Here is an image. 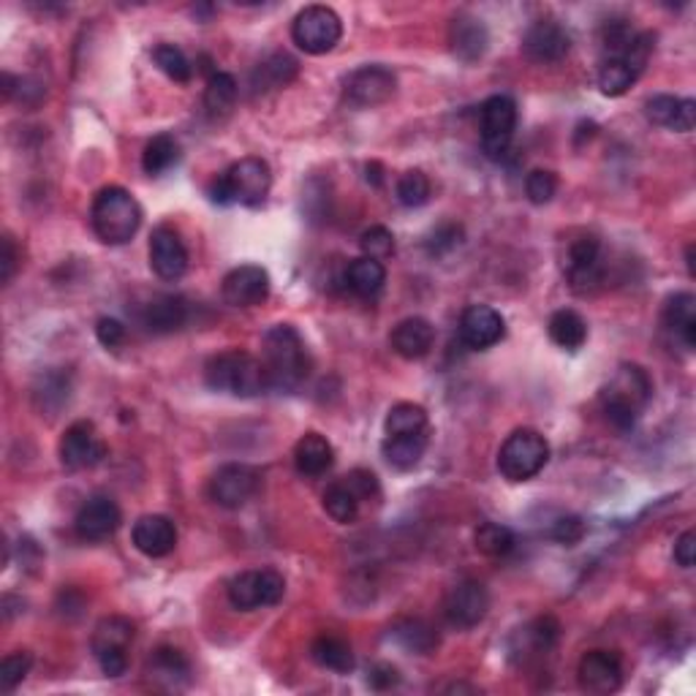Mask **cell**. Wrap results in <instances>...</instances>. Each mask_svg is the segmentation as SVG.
<instances>
[{
    "label": "cell",
    "instance_id": "6da1fadb",
    "mask_svg": "<svg viewBox=\"0 0 696 696\" xmlns=\"http://www.w3.org/2000/svg\"><path fill=\"white\" fill-rule=\"evenodd\" d=\"M265 368L270 379V390L296 392L311 375V353L305 340L291 324H276L265 335Z\"/></svg>",
    "mask_w": 696,
    "mask_h": 696
},
{
    "label": "cell",
    "instance_id": "7a4b0ae2",
    "mask_svg": "<svg viewBox=\"0 0 696 696\" xmlns=\"http://www.w3.org/2000/svg\"><path fill=\"white\" fill-rule=\"evenodd\" d=\"M204 384L213 392H226L234 397H259L270 390L265 362L239 348L215 353L204 364Z\"/></svg>",
    "mask_w": 696,
    "mask_h": 696
},
{
    "label": "cell",
    "instance_id": "3957f363",
    "mask_svg": "<svg viewBox=\"0 0 696 696\" xmlns=\"http://www.w3.org/2000/svg\"><path fill=\"white\" fill-rule=\"evenodd\" d=\"M650 395H653V384L648 373L639 364H620L613 381L602 390V411L615 430L629 433L635 430Z\"/></svg>",
    "mask_w": 696,
    "mask_h": 696
},
{
    "label": "cell",
    "instance_id": "277c9868",
    "mask_svg": "<svg viewBox=\"0 0 696 696\" xmlns=\"http://www.w3.org/2000/svg\"><path fill=\"white\" fill-rule=\"evenodd\" d=\"M96 237L106 245H125L142 226V207L125 188L106 186L96 193L90 207Z\"/></svg>",
    "mask_w": 696,
    "mask_h": 696
},
{
    "label": "cell",
    "instance_id": "5b68a950",
    "mask_svg": "<svg viewBox=\"0 0 696 696\" xmlns=\"http://www.w3.org/2000/svg\"><path fill=\"white\" fill-rule=\"evenodd\" d=\"M272 172L261 158H243L232 164L224 175L210 182V199L215 204H243V207H259L270 197Z\"/></svg>",
    "mask_w": 696,
    "mask_h": 696
},
{
    "label": "cell",
    "instance_id": "8992f818",
    "mask_svg": "<svg viewBox=\"0 0 696 696\" xmlns=\"http://www.w3.org/2000/svg\"><path fill=\"white\" fill-rule=\"evenodd\" d=\"M550 463V444L539 430L520 427L504 441L498 452V471L509 482H530Z\"/></svg>",
    "mask_w": 696,
    "mask_h": 696
},
{
    "label": "cell",
    "instance_id": "52a82bcc",
    "mask_svg": "<svg viewBox=\"0 0 696 696\" xmlns=\"http://www.w3.org/2000/svg\"><path fill=\"white\" fill-rule=\"evenodd\" d=\"M291 38L305 55H327L344 38V22L329 5H305L291 22Z\"/></svg>",
    "mask_w": 696,
    "mask_h": 696
},
{
    "label": "cell",
    "instance_id": "ba28073f",
    "mask_svg": "<svg viewBox=\"0 0 696 696\" xmlns=\"http://www.w3.org/2000/svg\"><path fill=\"white\" fill-rule=\"evenodd\" d=\"M287 593V580L276 569H254L237 574L226 587L229 604L239 613H254L261 607H276Z\"/></svg>",
    "mask_w": 696,
    "mask_h": 696
},
{
    "label": "cell",
    "instance_id": "9c48e42d",
    "mask_svg": "<svg viewBox=\"0 0 696 696\" xmlns=\"http://www.w3.org/2000/svg\"><path fill=\"white\" fill-rule=\"evenodd\" d=\"M134 642V624L128 618H104L96 626L90 648H93L96 661L106 677H120L128 670V648Z\"/></svg>",
    "mask_w": 696,
    "mask_h": 696
},
{
    "label": "cell",
    "instance_id": "30bf717a",
    "mask_svg": "<svg viewBox=\"0 0 696 696\" xmlns=\"http://www.w3.org/2000/svg\"><path fill=\"white\" fill-rule=\"evenodd\" d=\"M517 131V104L509 96H490L482 104V150L490 161H504Z\"/></svg>",
    "mask_w": 696,
    "mask_h": 696
},
{
    "label": "cell",
    "instance_id": "8fae6325",
    "mask_svg": "<svg viewBox=\"0 0 696 696\" xmlns=\"http://www.w3.org/2000/svg\"><path fill=\"white\" fill-rule=\"evenodd\" d=\"M563 276L577 294H591L604 281L602 243L593 234H580L563 254Z\"/></svg>",
    "mask_w": 696,
    "mask_h": 696
},
{
    "label": "cell",
    "instance_id": "7c38bea8",
    "mask_svg": "<svg viewBox=\"0 0 696 696\" xmlns=\"http://www.w3.org/2000/svg\"><path fill=\"white\" fill-rule=\"evenodd\" d=\"M397 90V77L392 68L379 66H362L357 71H351L344 82V96L351 106L359 110H373V106L386 104V101L395 96Z\"/></svg>",
    "mask_w": 696,
    "mask_h": 696
},
{
    "label": "cell",
    "instance_id": "4fadbf2b",
    "mask_svg": "<svg viewBox=\"0 0 696 696\" xmlns=\"http://www.w3.org/2000/svg\"><path fill=\"white\" fill-rule=\"evenodd\" d=\"M106 458V444L99 427L88 419H79L66 427L60 438V463L68 471H90Z\"/></svg>",
    "mask_w": 696,
    "mask_h": 696
},
{
    "label": "cell",
    "instance_id": "5bb4252c",
    "mask_svg": "<svg viewBox=\"0 0 696 696\" xmlns=\"http://www.w3.org/2000/svg\"><path fill=\"white\" fill-rule=\"evenodd\" d=\"M259 471L245 463L221 465L210 479V498L221 509H243L259 490Z\"/></svg>",
    "mask_w": 696,
    "mask_h": 696
},
{
    "label": "cell",
    "instance_id": "9a60e30c",
    "mask_svg": "<svg viewBox=\"0 0 696 696\" xmlns=\"http://www.w3.org/2000/svg\"><path fill=\"white\" fill-rule=\"evenodd\" d=\"M490 613V593L482 582L463 580L449 591L444 602V615H447L452 629L468 631L482 624Z\"/></svg>",
    "mask_w": 696,
    "mask_h": 696
},
{
    "label": "cell",
    "instance_id": "2e32d148",
    "mask_svg": "<svg viewBox=\"0 0 696 696\" xmlns=\"http://www.w3.org/2000/svg\"><path fill=\"white\" fill-rule=\"evenodd\" d=\"M577 681L587 694H615L624 686V661L613 650H591L580 659Z\"/></svg>",
    "mask_w": 696,
    "mask_h": 696
},
{
    "label": "cell",
    "instance_id": "e0dca14e",
    "mask_svg": "<svg viewBox=\"0 0 696 696\" xmlns=\"http://www.w3.org/2000/svg\"><path fill=\"white\" fill-rule=\"evenodd\" d=\"M458 333L471 351H487L506 338V322L495 307L468 305L460 316Z\"/></svg>",
    "mask_w": 696,
    "mask_h": 696
},
{
    "label": "cell",
    "instance_id": "ac0fdd59",
    "mask_svg": "<svg viewBox=\"0 0 696 696\" xmlns=\"http://www.w3.org/2000/svg\"><path fill=\"white\" fill-rule=\"evenodd\" d=\"M572 49V36L558 20H536L523 36V53L534 63H558Z\"/></svg>",
    "mask_w": 696,
    "mask_h": 696
},
{
    "label": "cell",
    "instance_id": "d6986e66",
    "mask_svg": "<svg viewBox=\"0 0 696 696\" xmlns=\"http://www.w3.org/2000/svg\"><path fill=\"white\" fill-rule=\"evenodd\" d=\"M120 523H123V515H120L115 501L110 495H93L79 506L77 517H74V530L85 541H104L117 534Z\"/></svg>",
    "mask_w": 696,
    "mask_h": 696
},
{
    "label": "cell",
    "instance_id": "ffe728a7",
    "mask_svg": "<svg viewBox=\"0 0 696 696\" xmlns=\"http://www.w3.org/2000/svg\"><path fill=\"white\" fill-rule=\"evenodd\" d=\"M150 267L161 281H180L188 272V248L175 226H158L150 234Z\"/></svg>",
    "mask_w": 696,
    "mask_h": 696
},
{
    "label": "cell",
    "instance_id": "44dd1931",
    "mask_svg": "<svg viewBox=\"0 0 696 696\" xmlns=\"http://www.w3.org/2000/svg\"><path fill=\"white\" fill-rule=\"evenodd\" d=\"M221 294H224L226 305L232 307H256L270 296V276L259 265L234 267L224 278Z\"/></svg>",
    "mask_w": 696,
    "mask_h": 696
},
{
    "label": "cell",
    "instance_id": "7402d4cb",
    "mask_svg": "<svg viewBox=\"0 0 696 696\" xmlns=\"http://www.w3.org/2000/svg\"><path fill=\"white\" fill-rule=\"evenodd\" d=\"M131 541L136 550L147 558H167L172 555L177 547V528L169 517L164 515H145L134 523Z\"/></svg>",
    "mask_w": 696,
    "mask_h": 696
},
{
    "label": "cell",
    "instance_id": "603a6c76",
    "mask_svg": "<svg viewBox=\"0 0 696 696\" xmlns=\"http://www.w3.org/2000/svg\"><path fill=\"white\" fill-rule=\"evenodd\" d=\"M147 677L164 692H182L191 683V664L182 650L164 644V648L153 650L150 661H147Z\"/></svg>",
    "mask_w": 696,
    "mask_h": 696
},
{
    "label": "cell",
    "instance_id": "cb8c5ba5",
    "mask_svg": "<svg viewBox=\"0 0 696 696\" xmlns=\"http://www.w3.org/2000/svg\"><path fill=\"white\" fill-rule=\"evenodd\" d=\"M490 44V33L482 20L471 14H458L449 25V47L452 55L463 63H476L484 58Z\"/></svg>",
    "mask_w": 696,
    "mask_h": 696
},
{
    "label": "cell",
    "instance_id": "d4e9b609",
    "mask_svg": "<svg viewBox=\"0 0 696 696\" xmlns=\"http://www.w3.org/2000/svg\"><path fill=\"white\" fill-rule=\"evenodd\" d=\"M644 115L653 125L661 128L677 131V134H688L696 123V101L694 99H677V96H653L644 104Z\"/></svg>",
    "mask_w": 696,
    "mask_h": 696
},
{
    "label": "cell",
    "instance_id": "484cf974",
    "mask_svg": "<svg viewBox=\"0 0 696 696\" xmlns=\"http://www.w3.org/2000/svg\"><path fill=\"white\" fill-rule=\"evenodd\" d=\"M390 344L395 348L397 357L408 359V362L425 359L427 353H430L433 344H436V327L422 316L403 318V322L395 324V329H392Z\"/></svg>",
    "mask_w": 696,
    "mask_h": 696
},
{
    "label": "cell",
    "instance_id": "4316f807",
    "mask_svg": "<svg viewBox=\"0 0 696 696\" xmlns=\"http://www.w3.org/2000/svg\"><path fill=\"white\" fill-rule=\"evenodd\" d=\"M558 637H561V624L552 615H541V618L530 620L517 631L515 642H512V655L528 661L536 659V655L550 653L558 644Z\"/></svg>",
    "mask_w": 696,
    "mask_h": 696
},
{
    "label": "cell",
    "instance_id": "83f0119b",
    "mask_svg": "<svg viewBox=\"0 0 696 696\" xmlns=\"http://www.w3.org/2000/svg\"><path fill=\"white\" fill-rule=\"evenodd\" d=\"M661 322H664V329L677 340L686 351H694L696 348V296L688 294V291H681V294L670 296L664 305V313H661Z\"/></svg>",
    "mask_w": 696,
    "mask_h": 696
},
{
    "label": "cell",
    "instance_id": "f1b7e54d",
    "mask_svg": "<svg viewBox=\"0 0 696 696\" xmlns=\"http://www.w3.org/2000/svg\"><path fill=\"white\" fill-rule=\"evenodd\" d=\"M188 322V302L177 294H158L142 307V324L156 335H169Z\"/></svg>",
    "mask_w": 696,
    "mask_h": 696
},
{
    "label": "cell",
    "instance_id": "f546056e",
    "mask_svg": "<svg viewBox=\"0 0 696 696\" xmlns=\"http://www.w3.org/2000/svg\"><path fill=\"white\" fill-rule=\"evenodd\" d=\"M335 463V449L322 433H305L294 447V468L307 479L324 476Z\"/></svg>",
    "mask_w": 696,
    "mask_h": 696
},
{
    "label": "cell",
    "instance_id": "4dcf8cb0",
    "mask_svg": "<svg viewBox=\"0 0 696 696\" xmlns=\"http://www.w3.org/2000/svg\"><path fill=\"white\" fill-rule=\"evenodd\" d=\"M300 74V63L291 58L289 53H272L270 58H265L250 74V88L254 93H272V90L287 88L289 82H294V77Z\"/></svg>",
    "mask_w": 696,
    "mask_h": 696
},
{
    "label": "cell",
    "instance_id": "1f68e13d",
    "mask_svg": "<svg viewBox=\"0 0 696 696\" xmlns=\"http://www.w3.org/2000/svg\"><path fill=\"white\" fill-rule=\"evenodd\" d=\"M384 283H386L384 261L359 256V259H353L351 265H348L346 287L351 294H357L359 300H375V296L384 291Z\"/></svg>",
    "mask_w": 696,
    "mask_h": 696
},
{
    "label": "cell",
    "instance_id": "d6a6232c",
    "mask_svg": "<svg viewBox=\"0 0 696 696\" xmlns=\"http://www.w3.org/2000/svg\"><path fill=\"white\" fill-rule=\"evenodd\" d=\"M427 444H430V433H422V436H384L381 454L397 471H411V468L422 463Z\"/></svg>",
    "mask_w": 696,
    "mask_h": 696
},
{
    "label": "cell",
    "instance_id": "836d02e7",
    "mask_svg": "<svg viewBox=\"0 0 696 696\" xmlns=\"http://www.w3.org/2000/svg\"><path fill=\"white\" fill-rule=\"evenodd\" d=\"M390 637L401 644L403 650L416 655H427L438 648V635L427 620L403 618L390 629Z\"/></svg>",
    "mask_w": 696,
    "mask_h": 696
},
{
    "label": "cell",
    "instance_id": "e575fe53",
    "mask_svg": "<svg viewBox=\"0 0 696 696\" xmlns=\"http://www.w3.org/2000/svg\"><path fill=\"white\" fill-rule=\"evenodd\" d=\"M547 333H550V340L555 346L566 348V351H577V348L585 346L587 340V324L585 318L580 316L577 311H555L547 322Z\"/></svg>",
    "mask_w": 696,
    "mask_h": 696
},
{
    "label": "cell",
    "instance_id": "d590c367",
    "mask_svg": "<svg viewBox=\"0 0 696 696\" xmlns=\"http://www.w3.org/2000/svg\"><path fill=\"white\" fill-rule=\"evenodd\" d=\"M311 655L322 670L338 672V675H346V672L353 670L351 644L335 635H322L313 639Z\"/></svg>",
    "mask_w": 696,
    "mask_h": 696
},
{
    "label": "cell",
    "instance_id": "8d00e7d4",
    "mask_svg": "<svg viewBox=\"0 0 696 696\" xmlns=\"http://www.w3.org/2000/svg\"><path fill=\"white\" fill-rule=\"evenodd\" d=\"M237 79L226 71L210 74L207 88H204V110L210 117H226L237 104Z\"/></svg>",
    "mask_w": 696,
    "mask_h": 696
},
{
    "label": "cell",
    "instance_id": "74e56055",
    "mask_svg": "<svg viewBox=\"0 0 696 696\" xmlns=\"http://www.w3.org/2000/svg\"><path fill=\"white\" fill-rule=\"evenodd\" d=\"M430 433L427 411L416 403H397L390 408L384 419V436H422Z\"/></svg>",
    "mask_w": 696,
    "mask_h": 696
},
{
    "label": "cell",
    "instance_id": "f35d334b",
    "mask_svg": "<svg viewBox=\"0 0 696 696\" xmlns=\"http://www.w3.org/2000/svg\"><path fill=\"white\" fill-rule=\"evenodd\" d=\"M180 161V145L172 134H158L147 142L145 153H142V169L150 177H158L175 167Z\"/></svg>",
    "mask_w": 696,
    "mask_h": 696
},
{
    "label": "cell",
    "instance_id": "ab89813d",
    "mask_svg": "<svg viewBox=\"0 0 696 696\" xmlns=\"http://www.w3.org/2000/svg\"><path fill=\"white\" fill-rule=\"evenodd\" d=\"M639 79V74L629 66L624 58H607L598 68V88H602L604 96L609 99H618V96H626L635 82Z\"/></svg>",
    "mask_w": 696,
    "mask_h": 696
},
{
    "label": "cell",
    "instance_id": "60d3db41",
    "mask_svg": "<svg viewBox=\"0 0 696 696\" xmlns=\"http://www.w3.org/2000/svg\"><path fill=\"white\" fill-rule=\"evenodd\" d=\"M473 545L487 558H506L517 547L515 530L501 523H482L473 536Z\"/></svg>",
    "mask_w": 696,
    "mask_h": 696
},
{
    "label": "cell",
    "instance_id": "b9f144b4",
    "mask_svg": "<svg viewBox=\"0 0 696 696\" xmlns=\"http://www.w3.org/2000/svg\"><path fill=\"white\" fill-rule=\"evenodd\" d=\"M359 506L362 504H359L357 495H353L351 490L346 487L344 479L335 484H329L327 493H324V512H327V515L340 525H348V523L357 520Z\"/></svg>",
    "mask_w": 696,
    "mask_h": 696
},
{
    "label": "cell",
    "instance_id": "7bdbcfd3",
    "mask_svg": "<svg viewBox=\"0 0 696 696\" xmlns=\"http://www.w3.org/2000/svg\"><path fill=\"white\" fill-rule=\"evenodd\" d=\"M153 60H156V66L177 85H188L193 79L191 60H188V55L182 53L177 44H158V47L153 49Z\"/></svg>",
    "mask_w": 696,
    "mask_h": 696
},
{
    "label": "cell",
    "instance_id": "ee69618b",
    "mask_svg": "<svg viewBox=\"0 0 696 696\" xmlns=\"http://www.w3.org/2000/svg\"><path fill=\"white\" fill-rule=\"evenodd\" d=\"M430 177H427L422 169H408L406 175H401V180H397V202L403 204V207H422V204L430 202Z\"/></svg>",
    "mask_w": 696,
    "mask_h": 696
},
{
    "label": "cell",
    "instance_id": "f6af8a7d",
    "mask_svg": "<svg viewBox=\"0 0 696 696\" xmlns=\"http://www.w3.org/2000/svg\"><path fill=\"white\" fill-rule=\"evenodd\" d=\"M637 31L631 27L629 20H609L602 27V47L607 58H624L635 44Z\"/></svg>",
    "mask_w": 696,
    "mask_h": 696
},
{
    "label": "cell",
    "instance_id": "bcb514c9",
    "mask_svg": "<svg viewBox=\"0 0 696 696\" xmlns=\"http://www.w3.org/2000/svg\"><path fill=\"white\" fill-rule=\"evenodd\" d=\"M33 666V655L27 650H16L0 661V692L11 694L27 677Z\"/></svg>",
    "mask_w": 696,
    "mask_h": 696
},
{
    "label": "cell",
    "instance_id": "7dc6e473",
    "mask_svg": "<svg viewBox=\"0 0 696 696\" xmlns=\"http://www.w3.org/2000/svg\"><path fill=\"white\" fill-rule=\"evenodd\" d=\"M359 248H362V256H368V259L384 261L395 254V237H392L386 226H370L359 237Z\"/></svg>",
    "mask_w": 696,
    "mask_h": 696
},
{
    "label": "cell",
    "instance_id": "c3c4849f",
    "mask_svg": "<svg viewBox=\"0 0 696 696\" xmlns=\"http://www.w3.org/2000/svg\"><path fill=\"white\" fill-rule=\"evenodd\" d=\"M558 193V175L550 169H534L525 177V197L534 204H547L552 202V197Z\"/></svg>",
    "mask_w": 696,
    "mask_h": 696
},
{
    "label": "cell",
    "instance_id": "681fc988",
    "mask_svg": "<svg viewBox=\"0 0 696 696\" xmlns=\"http://www.w3.org/2000/svg\"><path fill=\"white\" fill-rule=\"evenodd\" d=\"M460 243H463V229H460L458 224H441L430 232V237H427V250H430L433 256H444L449 254V250L458 248Z\"/></svg>",
    "mask_w": 696,
    "mask_h": 696
},
{
    "label": "cell",
    "instance_id": "f907efd6",
    "mask_svg": "<svg viewBox=\"0 0 696 696\" xmlns=\"http://www.w3.org/2000/svg\"><path fill=\"white\" fill-rule=\"evenodd\" d=\"M344 484L351 490L353 495H357L359 504L379 498V479H375V473L364 471V468H357V471H351L348 476H344Z\"/></svg>",
    "mask_w": 696,
    "mask_h": 696
},
{
    "label": "cell",
    "instance_id": "816d5d0a",
    "mask_svg": "<svg viewBox=\"0 0 696 696\" xmlns=\"http://www.w3.org/2000/svg\"><path fill=\"white\" fill-rule=\"evenodd\" d=\"M585 523H582V517H561V520H555V525H552L550 536L558 541V545L563 547H574L580 545L582 539H585Z\"/></svg>",
    "mask_w": 696,
    "mask_h": 696
},
{
    "label": "cell",
    "instance_id": "f5cc1de1",
    "mask_svg": "<svg viewBox=\"0 0 696 696\" xmlns=\"http://www.w3.org/2000/svg\"><path fill=\"white\" fill-rule=\"evenodd\" d=\"M96 338H99V344L104 348H117L123 346L125 340V327L117 322V318H99V324H96Z\"/></svg>",
    "mask_w": 696,
    "mask_h": 696
},
{
    "label": "cell",
    "instance_id": "db71d44e",
    "mask_svg": "<svg viewBox=\"0 0 696 696\" xmlns=\"http://www.w3.org/2000/svg\"><path fill=\"white\" fill-rule=\"evenodd\" d=\"M401 683V672L395 670L392 664H375L370 666L368 672V686L375 688V692H390Z\"/></svg>",
    "mask_w": 696,
    "mask_h": 696
},
{
    "label": "cell",
    "instance_id": "11a10c76",
    "mask_svg": "<svg viewBox=\"0 0 696 696\" xmlns=\"http://www.w3.org/2000/svg\"><path fill=\"white\" fill-rule=\"evenodd\" d=\"M675 563L681 569H694L696 563V530H686L675 541Z\"/></svg>",
    "mask_w": 696,
    "mask_h": 696
},
{
    "label": "cell",
    "instance_id": "9f6ffc18",
    "mask_svg": "<svg viewBox=\"0 0 696 696\" xmlns=\"http://www.w3.org/2000/svg\"><path fill=\"white\" fill-rule=\"evenodd\" d=\"M0 245H3V256H0V283H9L11 278H14L16 265H20V254H16V245L9 234H5Z\"/></svg>",
    "mask_w": 696,
    "mask_h": 696
},
{
    "label": "cell",
    "instance_id": "6f0895ef",
    "mask_svg": "<svg viewBox=\"0 0 696 696\" xmlns=\"http://www.w3.org/2000/svg\"><path fill=\"white\" fill-rule=\"evenodd\" d=\"M20 558H22V569L33 572V569L42 563V550L33 539H20Z\"/></svg>",
    "mask_w": 696,
    "mask_h": 696
},
{
    "label": "cell",
    "instance_id": "680465c9",
    "mask_svg": "<svg viewBox=\"0 0 696 696\" xmlns=\"http://www.w3.org/2000/svg\"><path fill=\"white\" fill-rule=\"evenodd\" d=\"M686 265H688V276H694V245L686 248Z\"/></svg>",
    "mask_w": 696,
    "mask_h": 696
}]
</instances>
